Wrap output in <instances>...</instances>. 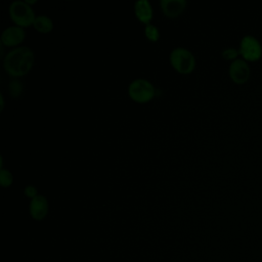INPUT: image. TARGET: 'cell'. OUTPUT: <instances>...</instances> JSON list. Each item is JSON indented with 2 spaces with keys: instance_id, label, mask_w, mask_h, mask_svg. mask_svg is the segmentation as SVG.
I'll use <instances>...</instances> for the list:
<instances>
[{
  "instance_id": "obj_1",
  "label": "cell",
  "mask_w": 262,
  "mask_h": 262,
  "mask_svg": "<svg viewBox=\"0 0 262 262\" xmlns=\"http://www.w3.org/2000/svg\"><path fill=\"white\" fill-rule=\"evenodd\" d=\"M35 53L28 46H19L9 50L3 57V68L12 78L26 76L33 68Z\"/></svg>"
},
{
  "instance_id": "obj_2",
  "label": "cell",
  "mask_w": 262,
  "mask_h": 262,
  "mask_svg": "<svg viewBox=\"0 0 262 262\" xmlns=\"http://www.w3.org/2000/svg\"><path fill=\"white\" fill-rule=\"evenodd\" d=\"M9 16L11 20L18 27L27 28L34 24L36 14L31 5L26 1L15 0L10 3L8 8Z\"/></svg>"
},
{
  "instance_id": "obj_3",
  "label": "cell",
  "mask_w": 262,
  "mask_h": 262,
  "mask_svg": "<svg viewBox=\"0 0 262 262\" xmlns=\"http://www.w3.org/2000/svg\"><path fill=\"white\" fill-rule=\"evenodd\" d=\"M171 66L180 74H190L195 68V57L190 50L185 47L172 49L169 55Z\"/></svg>"
},
{
  "instance_id": "obj_4",
  "label": "cell",
  "mask_w": 262,
  "mask_h": 262,
  "mask_svg": "<svg viewBox=\"0 0 262 262\" xmlns=\"http://www.w3.org/2000/svg\"><path fill=\"white\" fill-rule=\"evenodd\" d=\"M128 94L132 100L139 103H145L155 97L156 88L150 81L138 78L130 82L128 86Z\"/></svg>"
},
{
  "instance_id": "obj_5",
  "label": "cell",
  "mask_w": 262,
  "mask_h": 262,
  "mask_svg": "<svg viewBox=\"0 0 262 262\" xmlns=\"http://www.w3.org/2000/svg\"><path fill=\"white\" fill-rule=\"evenodd\" d=\"M239 53L246 60H258L262 55L261 44L255 37L245 36L241 41Z\"/></svg>"
},
{
  "instance_id": "obj_6",
  "label": "cell",
  "mask_w": 262,
  "mask_h": 262,
  "mask_svg": "<svg viewBox=\"0 0 262 262\" xmlns=\"http://www.w3.org/2000/svg\"><path fill=\"white\" fill-rule=\"evenodd\" d=\"M26 38V32L24 28L16 25L9 26L1 34V44L7 47H13L20 44Z\"/></svg>"
},
{
  "instance_id": "obj_7",
  "label": "cell",
  "mask_w": 262,
  "mask_h": 262,
  "mask_svg": "<svg viewBox=\"0 0 262 262\" xmlns=\"http://www.w3.org/2000/svg\"><path fill=\"white\" fill-rule=\"evenodd\" d=\"M229 77L235 84H244L250 77V68L246 60L236 58L229 66Z\"/></svg>"
},
{
  "instance_id": "obj_8",
  "label": "cell",
  "mask_w": 262,
  "mask_h": 262,
  "mask_svg": "<svg viewBox=\"0 0 262 262\" xmlns=\"http://www.w3.org/2000/svg\"><path fill=\"white\" fill-rule=\"evenodd\" d=\"M187 5L186 0H161L160 7L162 12L168 18H176L180 16Z\"/></svg>"
},
{
  "instance_id": "obj_9",
  "label": "cell",
  "mask_w": 262,
  "mask_h": 262,
  "mask_svg": "<svg viewBox=\"0 0 262 262\" xmlns=\"http://www.w3.org/2000/svg\"><path fill=\"white\" fill-rule=\"evenodd\" d=\"M49 210L48 200L43 194H38L30 201V215L35 220H42L46 217Z\"/></svg>"
},
{
  "instance_id": "obj_10",
  "label": "cell",
  "mask_w": 262,
  "mask_h": 262,
  "mask_svg": "<svg viewBox=\"0 0 262 262\" xmlns=\"http://www.w3.org/2000/svg\"><path fill=\"white\" fill-rule=\"evenodd\" d=\"M134 13L137 19L147 25L152 18V7L148 0H136L134 3Z\"/></svg>"
},
{
  "instance_id": "obj_11",
  "label": "cell",
  "mask_w": 262,
  "mask_h": 262,
  "mask_svg": "<svg viewBox=\"0 0 262 262\" xmlns=\"http://www.w3.org/2000/svg\"><path fill=\"white\" fill-rule=\"evenodd\" d=\"M33 27L41 34L50 33L53 29V21L52 19L46 14H39L36 16Z\"/></svg>"
},
{
  "instance_id": "obj_12",
  "label": "cell",
  "mask_w": 262,
  "mask_h": 262,
  "mask_svg": "<svg viewBox=\"0 0 262 262\" xmlns=\"http://www.w3.org/2000/svg\"><path fill=\"white\" fill-rule=\"evenodd\" d=\"M8 90L13 98H18L24 92V83L19 78H13L8 84Z\"/></svg>"
},
{
  "instance_id": "obj_13",
  "label": "cell",
  "mask_w": 262,
  "mask_h": 262,
  "mask_svg": "<svg viewBox=\"0 0 262 262\" xmlns=\"http://www.w3.org/2000/svg\"><path fill=\"white\" fill-rule=\"evenodd\" d=\"M144 35L149 41L157 42L160 38V31L155 25L147 24L144 27Z\"/></svg>"
},
{
  "instance_id": "obj_14",
  "label": "cell",
  "mask_w": 262,
  "mask_h": 262,
  "mask_svg": "<svg viewBox=\"0 0 262 262\" xmlns=\"http://www.w3.org/2000/svg\"><path fill=\"white\" fill-rule=\"evenodd\" d=\"M13 182V176L8 169L0 168V183L3 187H8Z\"/></svg>"
},
{
  "instance_id": "obj_15",
  "label": "cell",
  "mask_w": 262,
  "mask_h": 262,
  "mask_svg": "<svg viewBox=\"0 0 262 262\" xmlns=\"http://www.w3.org/2000/svg\"><path fill=\"white\" fill-rule=\"evenodd\" d=\"M239 51H237L236 49L234 48H226L222 51V56L225 58V59H228V60H235L237 55H238Z\"/></svg>"
},
{
  "instance_id": "obj_16",
  "label": "cell",
  "mask_w": 262,
  "mask_h": 262,
  "mask_svg": "<svg viewBox=\"0 0 262 262\" xmlns=\"http://www.w3.org/2000/svg\"><path fill=\"white\" fill-rule=\"evenodd\" d=\"M24 193H25L28 198H30V199L32 200V199H34L35 196L38 195V190H37V188H36L35 185L29 184V185H27V186L24 188Z\"/></svg>"
},
{
  "instance_id": "obj_17",
  "label": "cell",
  "mask_w": 262,
  "mask_h": 262,
  "mask_svg": "<svg viewBox=\"0 0 262 262\" xmlns=\"http://www.w3.org/2000/svg\"><path fill=\"white\" fill-rule=\"evenodd\" d=\"M0 102H1V104H0V111H3V108H4V97H3V94H2V93L0 94Z\"/></svg>"
}]
</instances>
